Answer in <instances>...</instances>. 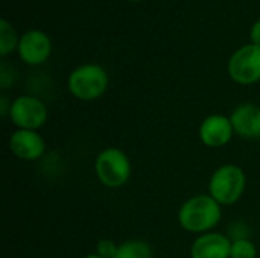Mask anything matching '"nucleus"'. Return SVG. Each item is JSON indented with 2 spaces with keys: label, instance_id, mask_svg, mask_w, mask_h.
<instances>
[{
  "label": "nucleus",
  "instance_id": "1",
  "mask_svg": "<svg viewBox=\"0 0 260 258\" xmlns=\"http://www.w3.org/2000/svg\"><path fill=\"white\" fill-rule=\"evenodd\" d=\"M221 217V205L210 195H198L187 199L178 211V222L183 230L198 234H206L213 230Z\"/></svg>",
  "mask_w": 260,
  "mask_h": 258
},
{
  "label": "nucleus",
  "instance_id": "2",
  "mask_svg": "<svg viewBox=\"0 0 260 258\" xmlns=\"http://www.w3.org/2000/svg\"><path fill=\"white\" fill-rule=\"evenodd\" d=\"M245 187V172L236 164H225L213 172L209 182V195L219 205H232L242 198Z\"/></svg>",
  "mask_w": 260,
  "mask_h": 258
},
{
  "label": "nucleus",
  "instance_id": "3",
  "mask_svg": "<svg viewBox=\"0 0 260 258\" xmlns=\"http://www.w3.org/2000/svg\"><path fill=\"white\" fill-rule=\"evenodd\" d=\"M67 85L75 97L81 100H96L108 88V75L98 64H85L70 73Z\"/></svg>",
  "mask_w": 260,
  "mask_h": 258
},
{
  "label": "nucleus",
  "instance_id": "4",
  "mask_svg": "<svg viewBox=\"0 0 260 258\" xmlns=\"http://www.w3.org/2000/svg\"><path fill=\"white\" fill-rule=\"evenodd\" d=\"M94 170L98 179L105 187L119 189L131 178V161L119 148H107L98 155Z\"/></svg>",
  "mask_w": 260,
  "mask_h": 258
},
{
  "label": "nucleus",
  "instance_id": "5",
  "mask_svg": "<svg viewBox=\"0 0 260 258\" xmlns=\"http://www.w3.org/2000/svg\"><path fill=\"white\" fill-rule=\"evenodd\" d=\"M9 119L18 129L38 131L47 122V108L34 96H20L9 106Z\"/></svg>",
  "mask_w": 260,
  "mask_h": 258
},
{
  "label": "nucleus",
  "instance_id": "6",
  "mask_svg": "<svg viewBox=\"0 0 260 258\" xmlns=\"http://www.w3.org/2000/svg\"><path fill=\"white\" fill-rule=\"evenodd\" d=\"M230 78L242 85L256 84L260 81V47L248 44L236 50L229 61Z\"/></svg>",
  "mask_w": 260,
  "mask_h": 258
},
{
  "label": "nucleus",
  "instance_id": "7",
  "mask_svg": "<svg viewBox=\"0 0 260 258\" xmlns=\"http://www.w3.org/2000/svg\"><path fill=\"white\" fill-rule=\"evenodd\" d=\"M235 134L230 117L222 114H212L206 117L200 126V138L207 148H222L230 143Z\"/></svg>",
  "mask_w": 260,
  "mask_h": 258
},
{
  "label": "nucleus",
  "instance_id": "8",
  "mask_svg": "<svg viewBox=\"0 0 260 258\" xmlns=\"http://www.w3.org/2000/svg\"><path fill=\"white\" fill-rule=\"evenodd\" d=\"M52 52L50 38L41 30H27L18 41V55L29 65L44 62Z\"/></svg>",
  "mask_w": 260,
  "mask_h": 258
},
{
  "label": "nucleus",
  "instance_id": "9",
  "mask_svg": "<svg viewBox=\"0 0 260 258\" xmlns=\"http://www.w3.org/2000/svg\"><path fill=\"white\" fill-rule=\"evenodd\" d=\"M9 149L20 160L35 161L46 152V143L38 131L17 129L9 138Z\"/></svg>",
  "mask_w": 260,
  "mask_h": 258
},
{
  "label": "nucleus",
  "instance_id": "10",
  "mask_svg": "<svg viewBox=\"0 0 260 258\" xmlns=\"http://www.w3.org/2000/svg\"><path fill=\"white\" fill-rule=\"evenodd\" d=\"M233 129L238 135L248 140L260 138V106L254 103H242L236 106L230 116Z\"/></svg>",
  "mask_w": 260,
  "mask_h": 258
},
{
  "label": "nucleus",
  "instance_id": "11",
  "mask_svg": "<svg viewBox=\"0 0 260 258\" xmlns=\"http://www.w3.org/2000/svg\"><path fill=\"white\" fill-rule=\"evenodd\" d=\"M232 240L219 233L201 234L190 248L192 258H230Z\"/></svg>",
  "mask_w": 260,
  "mask_h": 258
},
{
  "label": "nucleus",
  "instance_id": "12",
  "mask_svg": "<svg viewBox=\"0 0 260 258\" xmlns=\"http://www.w3.org/2000/svg\"><path fill=\"white\" fill-rule=\"evenodd\" d=\"M114 258H152V249L143 240H126L119 245Z\"/></svg>",
  "mask_w": 260,
  "mask_h": 258
},
{
  "label": "nucleus",
  "instance_id": "13",
  "mask_svg": "<svg viewBox=\"0 0 260 258\" xmlns=\"http://www.w3.org/2000/svg\"><path fill=\"white\" fill-rule=\"evenodd\" d=\"M15 46L18 47L17 33H15L14 27L8 23V20L2 18L0 20V53L5 56L9 52H12L15 49Z\"/></svg>",
  "mask_w": 260,
  "mask_h": 258
},
{
  "label": "nucleus",
  "instance_id": "14",
  "mask_svg": "<svg viewBox=\"0 0 260 258\" xmlns=\"http://www.w3.org/2000/svg\"><path fill=\"white\" fill-rule=\"evenodd\" d=\"M257 249L256 245L250 239L232 242V252L230 258H256Z\"/></svg>",
  "mask_w": 260,
  "mask_h": 258
},
{
  "label": "nucleus",
  "instance_id": "15",
  "mask_svg": "<svg viewBox=\"0 0 260 258\" xmlns=\"http://www.w3.org/2000/svg\"><path fill=\"white\" fill-rule=\"evenodd\" d=\"M117 249H119V246L110 239H102L96 245V254L102 258H114Z\"/></svg>",
  "mask_w": 260,
  "mask_h": 258
},
{
  "label": "nucleus",
  "instance_id": "16",
  "mask_svg": "<svg viewBox=\"0 0 260 258\" xmlns=\"http://www.w3.org/2000/svg\"><path fill=\"white\" fill-rule=\"evenodd\" d=\"M248 236H250V228L244 222H235L229 227V239L232 242L248 239Z\"/></svg>",
  "mask_w": 260,
  "mask_h": 258
},
{
  "label": "nucleus",
  "instance_id": "17",
  "mask_svg": "<svg viewBox=\"0 0 260 258\" xmlns=\"http://www.w3.org/2000/svg\"><path fill=\"white\" fill-rule=\"evenodd\" d=\"M251 41H253V44L260 47V20H257L251 27Z\"/></svg>",
  "mask_w": 260,
  "mask_h": 258
},
{
  "label": "nucleus",
  "instance_id": "18",
  "mask_svg": "<svg viewBox=\"0 0 260 258\" xmlns=\"http://www.w3.org/2000/svg\"><path fill=\"white\" fill-rule=\"evenodd\" d=\"M84 258H102V257H99L98 254H90V255H87V257H84Z\"/></svg>",
  "mask_w": 260,
  "mask_h": 258
},
{
  "label": "nucleus",
  "instance_id": "19",
  "mask_svg": "<svg viewBox=\"0 0 260 258\" xmlns=\"http://www.w3.org/2000/svg\"><path fill=\"white\" fill-rule=\"evenodd\" d=\"M134 2H137V0H134Z\"/></svg>",
  "mask_w": 260,
  "mask_h": 258
}]
</instances>
